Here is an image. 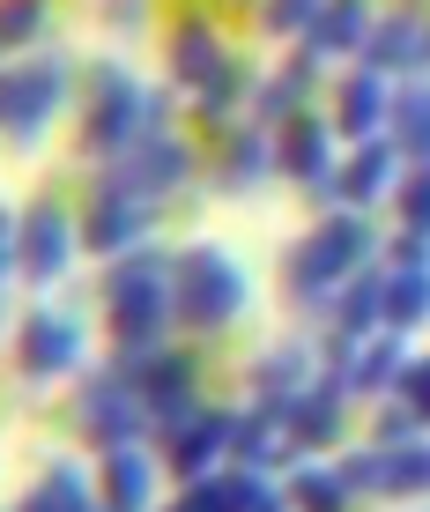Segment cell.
Here are the masks:
<instances>
[{"instance_id": "7a4b0ae2", "label": "cell", "mask_w": 430, "mask_h": 512, "mask_svg": "<svg viewBox=\"0 0 430 512\" xmlns=\"http://www.w3.org/2000/svg\"><path fill=\"white\" fill-rule=\"evenodd\" d=\"M245 305H253V275L223 238H193L171 253V334H186V342L230 334Z\"/></svg>"}, {"instance_id": "d6986e66", "label": "cell", "mask_w": 430, "mask_h": 512, "mask_svg": "<svg viewBox=\"0 0 430 512\" xmlns=\"http://www.w3.org/2000/svg\"><path fill=\"white\" fill-rule=\"evenodd\" d=\"M290 461H297V446H290V423H282L275 401H245V409H230V468L282 475Z\"/></svg>"}, {"instance_id": "74e56055", "label": "cell", "mask_w": 430, "mask_h": 512, "mask_svg": "<svg viewBox=\"0 0 430 512\" xmlns=\"http://www.w3.org/2000/svg\"><path fill=\"white\" fill-rule=\"evenodd\" d=\"M312 23H319V0H260V30L282 45H304Z\"/></svg>"}, {"instance_id": "bcb514c9", "label": "cell", "mask_w": 430, "mask_h": 512, "mask_svg": "<svg viewBox=\"0 0 430 512\" xmlns=\"http://www.w3.org/2000/svg\"><path fill=\"white\" fill-rule=\"evenodd\" d=\"M97 512H112V505H97Z\"/></svg>"}, {"instance_id": "3957f363", "label": "cell", "mask_w": 430, "mask_h": 512, "mask_svg": "<svg viewBox=\"0 0 430 512\" xmlns=\"http://www.w3.org/2000/svg\"><path fill=\"white\" fill-rule=\"evenodd\" d=\"M149 127H171V90H149V82L134 75V67L119 60H97L82 82V127H75V149L89 164H112V156H127Z\"/></svg>"}, {"instance_id": "2e32d148", "label": "cell", "mask_w": 430, "mask_h": 512, "mask_svg": "<svg viewBox=\"0 0 430 512\" xmlns=\"http://www.w3.org/2000/svg\"><path fill=\"white\" fill-rule=\"evenodd\" d=\"M349 409L356 401L319 372L312 386H297L290 401H282V423H290V446L297 453H342L349 446Z\"/></svg>"}, {"instance_id": "83f0119b", "label": "cell", "mask_w": 430, "mask_h": 512, "mask_svg": "<svg viewBox=\"0 0 430 512\" xmlns=\"http://www.w3.org/2000/svg\"><path fill=\"white\" fill-rule=\"evenodd\" d=\"M379 305H386V268L371 260V268H356L342 290L327 297V320H334V334L364 342V334H379Z\"/></svg>"}, {"instance_id": "5b68a950", "label": "cell", "mask_w": 430, "mask_h": 512, "mask_svg": "<svg viewBox=\"0 0 430 512\" xmlns=\"http://www.w3.org/2000/svg\"><path fill=\"white\" fill-rule=\"evenodd\" d=\"M75 75H82L75 52H60V45H38L30 60H0V141L38 149L45 127L60 119V104L82 90Z\"/></svg>"}, {"instance_id": "4fadbf2b", "label": "cell", "mask_w": 430, "mask_h": 512, "mask_svg": "<svg viewBox=\"0 0 430 512\" xmlns=\"http://www.w3.org/2000/svg\"><path fill=\"white\" fill-rule=\"evenodd\" d=\"M127 372H134V386H141V401H149L156 431L201 409V349H193V342H178V334H171L164 349H149V357H134Z\"/></svg>"}, {"instance_id": "836d02e7", "label": "cell", "mask_w": 430, "mask_h": 512, "mask_svg": "<svg viewBox=\"0 0 430 512\" xmlns=\"http://www.w3.org/2000/svg\"><path fill=\"white\" fill-rule=\"evenodd\" d=\"M430 498V431L408 446H386V505H416Z\"/></svg>"}, {"instance_id": "ee69618b", "label": "cell", "mask_w": 430, "mask_h": 512, "mask_svg": "<svg viewBox=\"0 0 430 512\" xmlns=\"http://www.w3.org/2000/svg\"><path fill=\"white\" fill-rule=\"evenodd\" d=\"M393 8H423V0H393Z\"/></svg>"}, {"instance_id": "5bb4252c", "label": "cell", "mask_w": 430, "mask_h": 512, "mask_svg": "<svg viewBox=\"0 0 430 512\" xmlns=\"http://www.w3.org/2000/svg\"><path fill=\"white\" fill-rule=\"evenodd\" d=\"M334 156H342V141H334L327 112H297L275 127V179L304 186L319 208H327V179H334Z\"/></svg>"}, {"instance_id": "f6af8a7d", "label": "cell", "mask_w": 430, "mask_h": 512, "mask_svg": "<svg viewBox=\"0 0 430 512\" xmlns=\"http://www.w3.org/2000/svg\"><path fill=\"white\" fill-rule=\"evenodd\" d=\"M0 320H8V290H0Z\"/></svg>"}, {"instance_id": "d6a6232c", "label": "cell", "mask_w": 430, "mask_h": 512, "mask_svg": "<svg viewBox=\"0 0 430 512\" xmlns=\"http://www.w3.org/2000/svg\"><path fill=\"white\" fill-rule=\"evenodd\" d=\"M52 30V0H0V60H30Z\"/></svg>"}, {"instance_id": "52a82bcc", "label": "cell", "mask_w": 430, "mask_h": 512, "mask_svg": "<svg viewBox=\"0 0 430 512\" xmlns=\"http://www.w3.org/2000/svg\"><path fill=\"white\" fill-rule=\"evenodd\" d=\"M8 357H15V379H23V386H60V379L82 372L89 327L75 320V312H60V305H30L23 320H15Z\"/></svg>"}, {"instance_id": "f35d334b", "label": "cell", "mask_w": 430, "mask_h": 512, "mask_svg": "<svg viewBox=\"0 0 430 512\" xmlns=\"http://www.w3.org/2000/svg\"><path fill=\"white\" fill-rule=\"evenodd\" d=\"M379 268H430V238L393 223V238H379Z\"/></svg>"}, {"instance_id": "7402d4cb", "label": "cell", "mask_w": 430, "mask_h": 512, "mask_svg": "<svg viewBox=\"0 0 430 512\" xmlns=\"http://www.w3.org/2000/svg\"><path fill=\"white\" fill-rule=\"evenodd\" d=\"M156 490H164L156 446H112V453H97V505H112V512H156Z\"/></svg>"}, {"instance_id": "ba28073f", "label": "cell", "mask_w": 430, "mask_h": 512, "mask_svg": "<svg viewBox=\"0 0 430 512\" xmlns=\"http://www.w3.org/2000/svg\"><path fill=\"white\" fill-rule=\"evenodd\" d=\"M75 253H82V231H75V208H67L60 193L15 208V275H23L30 290H60L67 268H75Z\"/></svg>"}, {"instance_id": "9c48e42d", "label": "cell", "mask_w": 430, "mask_h": 512, "mask_svg": "<svg viewBox=\"0 0 430 512\" xmlns=\"http://www.w3.org/2000/svg\"><path fill=\"white\" fill-rule=\"evenodd\" d=\"M104 179L127 186V193H141V201H171V193H186L193 179H201V149H193L178 127H149L127 156H112V164H104Z\"/></svg>"}, {"instance_id": "ffe728a7", "label": "cell", "mask_w": 430, "mask_h": 512, "mask_svg": "<svg viewBox=\"0 0 430 512\" xmlns=\"http://www.w3.org/2000/svg\"><path fill=\"white\" fill-rule=\"evenodd\" d=\"M275 179V134L267 127H223L215 134V156H208V186L215 193H253V186H267Z\"/></svg>"}, {"instance_id": "7c38bea8", "label": "cell", "mask_w": 430, "mask_h": 512, "mask_svg": "<svg viewBox=\"0 0 430 512\" xmlns=\"http://www.w3.org/2000/svg\"><path fill=\"white\" fill-rule=\"evenodd\" d=\"M230 461V409H215V401H201L193 416H178L156 431V468L171 475V483H201V475H215Z\"/></svg>"}, {"instance_id": "e0dca14e", "label": "cell", "mask_w": 430, "mask_h": 512, "mask_svg": "<svg viewBox=\"0 0 430 512\" xmlns=\"http://www.w3.org/2000/svg\"><path fill=\"white\" fill-rule=\"evenodd\" d=\"M364 67H379L386 82L430 75V8H386L364 38Z\"/></svg>"}, {"instance_id": "4316f807", "label": "cell", "mask_w": 430, "mask_h": 512, "mask_svg": "<svg viewBox=\"0 0 430 512\" xmlns=\"http://www.w3.org/2000/svg\"><path fill=\"white\" fill-rule=\"evenodd\" d=\"M386 141L401 149V164H430V75L393 82V104H386Z\"/></svg>"}, {"instance_id": "b9f144b4", "label": "cell", "mask_w": 430, "mask_h": 512, "mask_svg": "<svg viewBox=\"0 0 430 512\" xmlns=\"http://www.w3.org/2000/svg\"><path fill=\"white\" fill-rule=\"evenodd\" d=\"M156 512H223V505H215V475L178 483V498H156Z\"/></svg>"}, {"instance_id": "8fae6325", "label": "cell", "mask_w": 430, "mask_h": 512, "mask_svg": "<svg viewBox=\"0 0 430 512\" xmlns=\"http://www.w3.org/2000/svg\"><path fill=\"white\" fill-rule=\"evenodd\" d=\"M230 60H238V45L215 30V15H208V8H186V15H178V23L164 30V75H171V97H186V104L201 97Z\"/></svg>"}, {"instance_id": "f546056e", "label": "cell", "mask_w": 430, "mask_h": 512, "mask_svg": "<svg viewBox=\"0 0 430 512\" xmlns=\"http://www.w3.org/2000/svg\"><path fill=\"white\" fill-rule=\"evenodd\" d=\"M379 327H386V334H416V327H430V268H386Z\"/></svg>"}, {"instance_id": "7bdbcfd3", "label": "cell", "mask_w": 430, "mask_h": 512, "mask_svg": "<svg viewBox=\"0 0 430 512\" xmlns=\"http://www.w3.org/2000/svg\"><path fill=\"white\" fill-rule=\"evenodd\" d=\"M8 275H15V208L0 201V290H8Z\"/></svg>"}, {"instance_id": "f1b7e54d", "label": "cell", "mask_w": 430, "mask_h": 512, "mask_svg": "<svg viewBox=\"0 0 430 512\" xmlns=\"http://www.w3.org/2000/svg\"><path fill=\"white\" fill-rule=\"evenodd\" d=\"M15 512H97V475H82L75 461H52Z\"/></svg>"}, {"instance_id": "ac0fdd59", "label": "cell", "mask_w": 430, "mask_h": 512, "mask_svg": "<svg viewBox=\"0 0 430 512\" xmlns=\"http://www.w3.org/2000/svg\"><path fill=\"white\" fill-rule=\"evenodd\" d=\"M386 104H393V82L379 75V67L349 60L342 82H334V112H327L334 141H371V134H386Z\"/></svg>"}, {"instance_id": "277c9868", "label": "cell", "mask_w": 430, "mask_h": 512, "mask_svg": "<svg viewBox=\"0 0 430 512\" xmlns=\"http://www.w3.org/2000/svg\"><path fill=\"white\" fill-rule=\"evenodd\" d=\"M371 260H379V231H371L364 208H319L312 231L282 253V290H290V305L327 312V297L342 290L356 268H371Z\"/></svg>"}, {"instance_id": "44dd1931", "label": "cell", "mask_w": 430, "mask_h": 512, "mask_svg": "<svg viewBox=\"0 0 430 512\" xmlns=\"http://www.w3.org/2000/svg\"><path fill=\"white\" fill-rule=\"evenodd\" d=\"M401 372H408V334H364V342H356L349 349V364H342V372H327L334 386H342V394L349 401H364V409H371V401H386L393 394V386H401Z\"/></svg>"}, {"instance_id": "d4e9b609", "label": "cell", "mask_w": 430, "mask_h": 512, "mask_svg": "<svg viewBox=\"0 0 430 512\" xmlns=\"http://www.w3.org/2000/svg\"><path fill=\"white\" fill-rule=\"evenodd\" d=\"M371 23H379V0H319V23L304 30V52H319V60H364Z\"/></svg>"}, {"instance_id": "603a6c76", "label": "cell", "mask_w": 430, "mask_h": 512, "mask_svg": "<svg viewBox=\"0 0 430 512\" xmlns=\"http://www.w3.org/2000/svg\"><path fill=\"white\" fill-rule=\"evenodd\" d=\"M319 67H327V60H319V52H304V45H297L290 60L275 67V75H260V82H253V104H245V112H253V127H267V134H275L282 119L312 112V90H319Z\"/></svg>"}, {"instance_id": "1f68e13d", "label": "cell", "mask_w": 430, "mask_h": 512, "mask_svg": "<svg viewBox=\"0 0 430 512\" xmlns=\"http://www.w3.org/2000/svg\"><path fill=\"white\" fill-rule=\"evenodd\" d=\"M215 505L223 512H290L282 498V475H260V468H215Z\"/></svg>"}, {"instance_id": "30bf717a", "label": "cell", "mask_w": 430, "mask_h": 512, "mask_svg": "<svg viewBox=\"0 0 430 512\" xmlns=\"http://www.w3.org/2000/svg\"><path fill=\"white\" fill-rule=\"evenodd\" d=\"M156 216H164V201H141V193H127V186L97 179V186H89V201H82V216H75L82 253H89V260H119V253H134V245H149V238H156Z\"/></svg>"}, {"instance_id": "cb8c5ba5", "label": "cell", "mask_w": 430, "mask_h": 512, "mask_svg": "<svg viewBox=\"0 0 430 512\" xmlns=\"http://www.w3.org/2000/svg\"><path fill=\"white\" fill-rule=\"evenodd\" d=\"M319 379V342H304V334H282V342H267L253 364H245V386H253V401H290L297 386Z\"/></svg>"}, {"instance_id": "e575fe53", "label": "cell", "mask_w": 430, "mask_h": 512, "mask_svg": "<svg viewBox=\"0 0 430 512\" xmlns=\"http://www.w3.org/2000/svg\"><path fill=\"white\" fill-rule=\"evenodd\" d=\"M334 468H342V483H349L356 505H364V498H386V446H371V438H349V446L334 453Z\"/></svg>"}, {"instance_id": "8992f818", "label": "cell", "mask_w": 430, "mask_h": 512, "mask_svg": "<svg viewBox=\"0 0 430 512\" xmlns=\"http://www.w3.org/2000/svg\"><path fill=\"white\" fill-rule=\"evenodd\" d=\"M67 431L82 438L89 453H112V446H149L156 438V416L149 401H141V386L127 364H104V372L75 379V394H67Z\"/></svg>"}, {"instance_id": "8d00e7d4", "label": "cell", "mask_w": 430, "mask_h": 512, "mask_svg": "<svg viewBox=\"0 0 430 512\" xmlns=\"http://www.w3.org/2000/svg\"><path fill=\"white\" fill-rule=\"evenodd\" d=\"M423 431H430V423H423L416 409H408L401 394L371 401V423H364V438H371V446H408V438H423Z\"/></svg>"}, {"instance_id": "9a60e30c", "label": "cell", "mask_w": 430, "mask_h": 512, "mask_svg": "<svg viewBox=\"0 0 430 512\" xmlns=\"http://www.w3.org/2000/svg\"><path fill=\"white\" fill-rule=\"evenodd\" d=\"M393 179H401V149H393L386 134L371 141H342V156H334V179H327V208H379L393 201Z\"/></svg>"}, {"instance_id": "60d3db41", "label": "cell", "mask_w": 430, "mask_h": 512, "mask_svg": "<svg viewBox=\"0 0 430 512\" xmlns=\"http://www.w3.org/2000/svg\"><path fill=\"white\" fill-rule=\"evenodd\" d=\"M97 23L119 30V38H141L149 30V0H97Z\"/></svg>"}, {"instance_id": "ab89813d", "label": "cell", "mask_w": 430, "mask_h": 512, "mask_svg": "<svg viewBox=\"0 0 430 512\" xmlns=\"http://www.w3.org/2000/svg\"><path fill=\"white\" fill-rule=\"evenodd\" d=\"M393 394H401L408 409L430 423V349H408V372H401V386H393Z\"/></svg>"}, {"instance_id": "484cf974", "label": "cell", "mask_w": 430, "mask_h": 512, "mask_svg": "<svg viewBox=\"0 0 430 512\" xmlns=\"http://www.w3.org/2000/svg\"><path fill=\"white\" fill-rule=\"evenodd\" d=\"M282 498H290V512H356L342 468H334L327 453H297V461L282 468Z\"/></svg>"}, {"instance_id": "4dcf8cb0", "label": "cell", "mask_w": 430, "mask_h": 512, "mask_svg": "<svg viewBox=\"0 0 430 512\" xmlns=\"http://www.w3.org/2000/svg\"><path fill=\"white\" fill-rule=\"evenodd\" d=\"M253 82H260V75L245 67V52H238V60H230L223 75H215L208 90L193 97V119H201V127H215V134H223V127H238V112L253 104Z\"/></svg>"}, {"instance_id": "d590c367", "label": "cell", "mask_w": 430, "mask_h": 512, "mask_svg": "<svg viewBox=\"0 0 430 512\" xmlns=\"http://www.w3.org/2000/svg\"><path fill=\"white\" fill-rule=\"evenodd\" d=\"M393 223L430 238V164H401V179H393Z\"/></svg>"}, {"instance_id": "6da1fadb", "label": "cell", "mask_w": 430, "mask_h": 512, "mask_svg": "<svg viewBox=\"0 0 430 512\" xmlns=\"http://www.w3.org/2000/svg\"><path fill=\"white\" fill-rule=\"evenodd\" d=\"M97 297H104V334H112L119 364H134V357L171 342V253L156 238L119 253V260H104Z\"/></svg>"}]
</instances>
